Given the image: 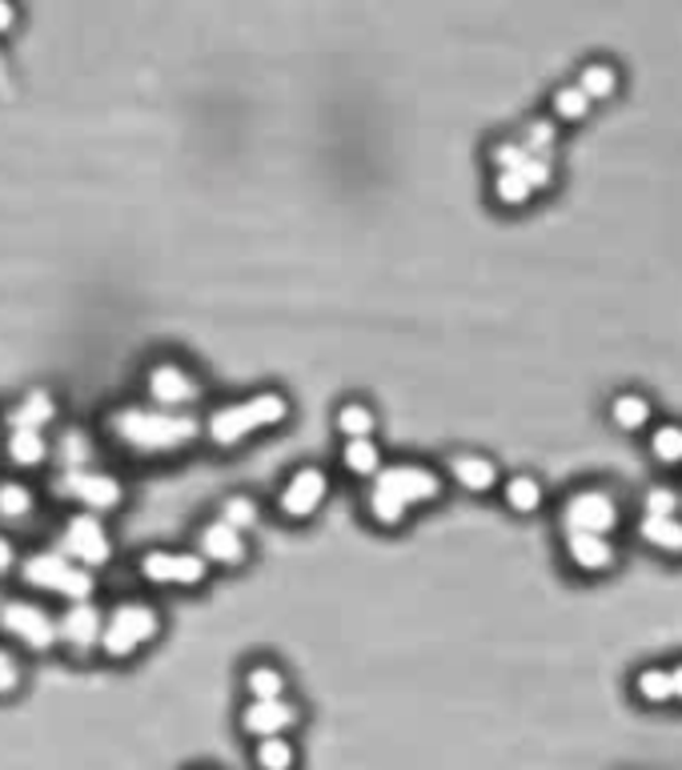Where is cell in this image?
Wrapping results in <instances>:
<instances>
[{
	"mask_svg": "<svg viewBox=\"0 0 682 770\" xmlns=\"http://www.w3.org/2000/svg\"><path fill=\"white\" fill-rule=\"evenodd\" d=\"M109 433L121 445H133L141 454H173L181 445H189L201 433L197 418L189 414H173V409H154V406H121L109 414Z\"/></svg>",
	"mask_w": 682,
	"mask_h": 770,
	"instance_id": "6da1fadb",
	"label": "cell"
},
{
	"mask_svg": "<svg viewBox=\"0 0 682 770\" xmlns=\"http://www.w3.org/2000/svg\"><path fill=\"white\" fill-rule=\"evenodd\" d=\"M442 494V478L418 462H394L374 474V486L365 494V510L377 525H401L410 506L434 502Z\"/></svg>",
	"mask_w": 682,
	"mask_h": 770,
	"instance_id": "7a4b0ae2",
	"label": "cell"
},
{
	"mask_svg": "<svg viewBox=\"0 0 682 770\" xmlns=\"http://www.w3.org/2000/svg\"><path fill=\"white\" fill-rule=\"evenodd\" d=\"M289 418V401L277 389H261L253 397H241V401H229V406H217L205 418V433H209L213 445L221 450H234L237 442H246L249 433L273 430Z\"/></svg>",
	"mask_w": 682,
	"mask_h": 770,
	"instance_id": "3957f363",
	"label": "cell"
},
{
	"mask_svg": "<svg viewBox=\"0 0 682 770\" xmlns=\"http://www.w3.org/2000/svg\"><path fill=\"white\" fill-rule=\"evenodd\" d=\"M21 578L36 590H53V595L69 598V602H89L93 595V574L69 562L60 550H41V554H29L21 562Z\"/></svg>",
	"mask_w": 682,
	"mask_h": 770,
	"instance_id": "277c9868",
	"label": "cell"
},
{
	"mask_svg": "<svg viewBox=\"0 0 682 770\" xmlns=\"http://www.w3.org/2000/svg\"><path fill=\"white\" fill-rule=\"evenodd\" d=\"M157 634V610L141 598H129V602H117L109 610L105 626H101V654L105 658H129L145 646V642Z\"/></svg>",
	"mask_w": 682,
	"mask_h": 770,
	"instance_id": "5b68a950",
	"label": "cell"
},
{
	"mask_svg": "<svg viewBox=\"0 0 682 770\" xmlns=\"http://www.w3.org/2000/svg\"><path fill=\"white\" fill-rule=\"evenodd\" d=\"M60 554L77 566H105L113 558V537H109L105 522L96 513H72L60 534Z\"/></svg>",
	"mask_w": 682,
	"mask_h": 770,
	"instance_id": "8992f818",
	"label": "cell"
},
{
	"mask_svg": "<svg viewBox=\"0 0 682 770\" xmlns=\"http://www.w3.org/2000/svg\"><path fill=\"white\" fill-rule=\"evenodd\" d=\"M141 574L157 586H201L209 578V562L189 550H145Z\"/></svg>",
	"mask_w": 682,
	"mask_h": 770,
	"instance_id": "52a82bcc",
	"label": "cell"
},
{
	"mask_svg": "<svg viewBox=\"0 0 682 770\" xmlns=\"http://www.w3.org/2000/svg\"><path fill=\"white\" fill-rule=\"evenodd\" d=\"M60 490L77 498L89 513H105V510H117L125 490H121V482L105 469H65V478H60Z\"/></svg>",
	"mask_w": 682,
	"mask_h": 770,
	"instance_id": "ba28073f",
	"label": "cell"
},
{
	"mask_svg": "<svg viewBox=\"0 0 682 770\" xmlns=\"http://www.w3.org/2000/svg\"><path fill=\"white\" fill-rule=\"evenodd\" d=\"M0 626H4L12 638H21L24 646H33V650H53V646H57V622L48 619L41 607L24 602V598L4 602V610H0Z\"/></svg>",
	"mask_w": 682,
	"mask_h": 770,
	"instance_id": "9c48e42d",
	"label": "cell"
},
{
	"mask_svg": "<svg viewBox=\"0 0 682 770\" xmlns=\"http://www.w3.org/2000/svg\"><path fill=\"white\" fill-rule=\"evenodd\" d=\"M326 490H330V478H326V469L321 466H302L289 474V482H285L282 498H277V506H282L285 518H309V513L318 510L321 502H326Z\"/></svg>",
	"mask_w": 682,
	"mask_h": 770,
	"instance_id": "30bf717a",
	"label": "cell"
},
{
	"mask_svg": "<svg viewBox=\"0 0 682 770\" xmlns=\"http://www.w3.org/2000/svg\"><path fill=\"white\" fill-rule=\"evenodd\" d=\"M614 522H618V510H614L611 498L599 490L575 494L562 510V525L570 530V534H599L602 537Z\"/></svg>",
	"mask_w": 682,
	"mask_h": 770,
	"instance_id": "8fae6325",
	"label": "cell"
},
{
	"mask_svg": "<svg viewBox=\"0 0 682 770\" xmlns=\"http://www.w3.org/2000/svg\"><path fill=\"white\" fill-rule=\"evenodd\" d=\"M297 706L285 699H270V702H253L249 699V706L241 711V731H246L249 738H282L285 731H294L297 726Z\"/></svg>",
	"mask_w": 682,
	"mask_h": 770,
	"instance_id": "7c38bea8",
	"label": "cell"
},
{
	"mask_svg": "<svg viewBox=\"0 0 682 770\" xmlns=\"http://www.w3.org/2000/svg\"><path fill=\"white\" fill-rule=\"evenodd\" d=\"M145 385H149L154 401H161V409L189 406V401L201 394L197 377L189 374V370H181L177 362H157L154 370H149V377H145Z\"/></svg>",
	"mask_w": 682,
	"mask_h": 770,
	"instance_id": "4fadbf2b",
	"label": "cell"
},
{
	"mask_svg": "<svg viewBox=\"0 0 682 770\" xmlns=\"http://www.w3.org/2000/svg\"><path fill=\"white\" fill-rule=\"evenodd\" d=\"M101 610L93 607V602H69V610L60 614L57 622V638L65 642V646H72L77 654L93 650V646H101Z\"/></svg>",
	"mask_w": 682,
	"mask_h": 770,
	"instance_id": "5bb4252c",
	"label": "cell"
},
{
	"mask_svg": "<svg viewBox=\"0 0 682 770\" xmlns=\"http://www.w3.org/2000/svg\"><path fill=\"white\" fill-rule=\"evenodd\" d=\"M197 554L205 562H217V566H241L246 562V537L237 534L234 525H225L221 518L217 522H209V525H201V534H197Z\"/></svg>",
	"mask_w": 682,
	"mask_h": 770,
	"instance_id": "9a60e30c",
	"label": "cell"
},
{
	"mask_svg": "<svg viewBox=\"0 0 682 770\" xmlns=\"http://www.w3.org/2000/svg\"><path fill=\"white\" fill-rule=\"evenodd\" d=\"M53 418H57V401H53L48 389H29V394H24L21 401L4 414L9 430H36V433L45 430Z\"/></svg>",
	"mask_w": 682,
	"mask_h": 770,
	"instance_id": "2e32d148",
	"label": "cell"
},
{
	"mask_svg": "<svg viewBox=\"0 0 682 770\" xmlns=\"http://www.w3.org/2000/svg\"><path fill=\"white\" fill-rule=\"evenodd\" d=\"M450 469H454V478L466 486V490H490L498 482V469H495V462L490 457H478V454H462V457H454L450 462Z\"/></svg>",
	"mask_w": 682,
	"mask_h": 770,
	"instance_id": "e0dca14e",
	"label": "cell"
},
{
	"mask_svg": "<svg viewBox=\"0 0 682 770\" xmlns=\"http://www.w3.org/2000/svg\"><path fill=\"white\" fill-rule=\"evenodd\" d=\"M570 558H575L582 570H606L614 562V550H611V542L599 534H570Z\"/></svg>",
	"mask_w": 682,
	"mask_h": 770,
	"instance_id": "ac0fdd59",
	"label": "cell"
},
{
	"mask_svg": "<svg viewBox=\"0 0 682 770\" xmlns=\"http://www.w3.org/2000/svg\"><path fill=\"white\" fill-rule=\"evenodd\" d=\"M246 690L253 702H270V699H285V675L270 663H253L246 670Z\"/></svg>",
	"mask_w": 682,
	"mask_h": 770,
	"instance_id": "d6986e66",
	"label": "cell"
},
{
	"mask_svg": "<svg viewBox=\"0 0 682 770\" xmlns=\"http://www.w3.org/2000/svg\"><path fill=\"white\" fill-rule=\"evenodd\" d=\"M253 762H258V770H294L297 747L289 738H258L253 743Z\"/></svg>",
	"mask_w": 682,
	"mask_h": 770,
	"instance_id": "ffe728a7",
	"label": "cell"
},
{
	"mask_svg": "<svg viewBox=\"0 0 682 770\" xmlns=\"http://www.w3.org/2000/svg\"><path fill=\"white\" fill-rule=\"evenodd\" d=\"M341 462H345V469L357 474V478H374L377 469H382V450H377L370 438H350L345 450H341Z\"/></svg>",
	"mask_w": 682,
	"mask_h": 770,
	"instance_id": "44dd1931",
	"label": "cell"
},
{
	"mask_svg": "<svg viewBox=\"0 0 682 770\" xmlns=\"http://www.w3.org/2000/svg\"><path fill=\"white\" fill-rule=\"evenodd\" d=\"M9 457L16 466H41L48 457V442L45 433L36 430H12L9 433Z\"/></svg>",
	"mask_w": 682,
	"mask_h": 770,
	"instance_id": "7402d4cb",
	"label": "cell"
},
{
	"mask_svg": "<svg viewBox=\"0 0 682 770\" xmlns=\"http://www.w3.org/2000/svg\"><path fill=\"white\" fill-rule=\"evenodd\" d=\"M643 537H647L650 546H662V550H671V554H682V522L679 518H643Z\"/></svg>",
	"mask_w": 682,
	"mask_h": 770,
	"instance_id": "603a6c76",
	"label": "cell"
},
{
	"mask_svg": "<svg viewBox=\"0 0 682 770\" xmlns=\"http://www.w3.org/2000/svg\"><path fill=\"white\" fill-rule=\"evenodd\" d=\"M374 426H377V418L365 401H345V406L338 409V430L345 433V442H350V438H370Z\"/></svg>",
	"mask_w": 682,
	"mask_h": 770,
	"instance_id": "cb8c5ba5",
	"label": "cell"
},
{
	"mask_svg": "<svg viewBox=\"0 0 682 770\" xmlns=\"http://www.w3.org/2000/svg\"><path fill=\"white\" fill-rule=\"evenodd\" d=\"M221 522L234 525L237 534H241V530H249V525L258 522V502L246 498V494H229L221 502Z\"/></svg>",
	"mask_w": 682,
	"mask_h": 770,
	"instance_id": "d4e9b609",
	"label": "cell"
},
{
	"mask_svg": "<svg viewBox=\"0 0 682 770\" xmlns=\"http://www.w3.org/2000/svg\"><path fill=\"white\" fill-rule=\"evenodd\" d=\"M614 84H618V77H614L611 65H587V69H582V81H578V89H582V97H587V101H594V97H611Z\"/></svg>",
	"mask_w": 682,
	"mask_h": 770,
	"instance_id": "484cf974",
	"label": "cell"
},
{
	"mask_svg": "<svg viewBox=\"0 0 682 770\" xmlns=\"http://www.w3.org/2000/svg\"><path fill=\"white\" fill-rule=\"evenodd\" d=\"M647 418H650L647 397L626 394V397H618V401H614V421H618L623 430H643V426H647Z\"/></svg>",
	"mask_w": 682,
	"mask_h": 770,
	"instance_id": "4316f807",
	"label": "cell"
},
{
	"mask_svg": "<svg viewBox=\"0 0 682 770\" xmlns=\"http://www.w3.org/2000/svg\"><path fill=\"white\" fill-rule=\"evenodd\" d=\"M33 510V490L21 486V482H0V513L4 518H24V513Z\"/></svg>",
	"mask_w": 682,
	"mask_h": 770,
	"instance_id": "83f0119b",
	"label": "cell"
},
{
	"mask_svg": "<svg viewBox=\"0 0 682 770\" xmlns=\"http://www.w3.org/2000/svg\"><path fill=\"white\" fill-rule=\"evenodd\" d=\"M638 694L650 702H667L674 699L671 690V670H662V666H647L643 675H638Z\"/></svg>",
	"mask_w": 682,
	"mask_h": 770,
	"instance_id": "f1b7e54d",
	"label": "cell"
},
{
	"mask_svg": "<svg viewBox=\"0 0 682 770\" xmlns=\"http://www.w3.org/2000/svg\"><path fill=\"white\" fill-rule=\"evenodd\" d=\"M507 502L514 506V510H538L542 486L530 478V474H518V478L507 482Z\"/></svg>",
	"mask_w": 682,
	"mask_h": 770,
	"instance_id": "f546056e",
	"label": "cell"
},
{
	"mask_svg": "<svg viewBox=\"0 0 682 770\" xmlns=\"http://www.w3.org/2000/svg\"><path fill=\"white\" fill-rule=\"evenodd\" d=\"M587 109H590V101L582 97L578 84H566V89L554 93V113H558L562 121H582L587 117Z\"/></svg>",
	"mask_w": 682,
	"mask_h": 770,
	"instance_id": "4dcf8cb0",
	"label": "cell"
},
{
	"mask_svg": "<svg viewBox=\"0 0 682 770\" xmlns=\"http://www.w3.org/2000/svg\"><path fill=\"white\" fill-rule=\"evenodd\" d=\"M650 450H655V457H659V462H667V466L682 462V430H679V426H662V430H655V442H650Z\"/></svg>",
	"mask_w": 682,
	"mask_h": 770,
	"instance_id": "1f68e13d",
	"label": "cell"
},
{
	"mask_svg": "<svg viewBox=\"0 0 682 770\" xmlns=\"http://www.w3.org/2000/svg\"><path fill=\"white\" fill-rule=\"evenodd\" d=\"M495 197L502 201V205H526V201H530V185L518 173H498Z\"/></svg>",
	"mask_w": 682,
	"mask_h": 770,
	"instance_id": "d6a6232c",
	"label": "cell"
},
{
	"mask_svg": "<svg viewBox=\"0 0 682 770\" xmlns=\"http://www.w3.org/2000/svg\"><path fill=\"white\" fill-rule=\"evenodd\" d=\"M518 177H522V181H526L530 185V193H534V189H546L554 181V169H550V161H546V157H534V152H530L526 161H522V169H518Z\"/></svg>",
	"mask_w": 682,
	"mask_h": 770,
	"instance_id": "836d02e7",
	"label": "cell"
},
{
	"mask_svg": "<svg viewBox=\"0 0 682 770\" xmlns=\"http://www.w3.org/2000/svg\"><path fill=\"white\" fill-rule=\"evenodd\" d=\"M550 145H554V125H550V121H530V125H526V145H522V149L534 152V157H546Z\"/></svg>",
	"mask_w": 682,
	"mask_h": 770,
	"instance_id": "e575fe53",
	"label": "cell"
},
{
	"mask_svg": "<svg viewBox=\"0 0 682 770\" xmlns=\"http://www.w3.org/2000/svg\"><path fill=\"white\" fill-rule=\"evenodd\" d=\"M490 157H495L498 173H518L530 152L522 149V145H514V140H502V145H495V152H490Z\"/></svg>",
	"mask_w": 682,
	"mask_h": 770,
	"instance_id": "d590c367",
	"label": "cell"
},
{
	"mask_svg": "<svg viewBox=\"0 0 682 770\" xmlns=\"http://www.w3.org/2000/svg\"><path fill=\"white\" fill-rule=\"evenodd\" d=\"M89 442H84V433H65V442H60V457H65V466L69 469H84L89 462Z\"/></svg>",
	"mask_w": 682,
	"mask_h": 770,
	"instance_id": "8d00e7d4",
	"label": "cell"
},
{
	"mask_svg": "<svg viewBox=\"0 0 682 770\" xmlns=\"http://www.w3.org/2000/svg\"><path fill=\"white\" fill-rule=\"evenodd\" d=\"M21 663H16V654L4 650L0 646V694H16L21 690Z\"/></svg>",
	"mask_w": 682,
	"mask_h": 770,
	"instance_id": "74e56055",
	"label": "cell"
},
{
	"mask_svg": "<svg viewBox=\"0 0 682 770\" xmlns=\"http://www.w3.org/2000/svg\"><path fill=\"white\" fill-rule=\"evenodd\" d=\"M674 506H679V498H674V490H667V486H659V490L647 494V513H650V518H674Z\"/></svg>",
	"mask_w": 682,
	"mask_h": 770,
	"instance_id": "f35d334b",
	"label": "cell"
},
{
	"mask_svg": "<svg viewBox=\"0 0 682 770\" xmlns=\"http://www.w3.org/2000/svg\"><path fill=\"white\" fill-rule=\"evenodd\" d=\"M12 562H16V546H12V537L0 534V574L9 570Z\"/></svg>",
	"mask_w": 682,
	"mask_h": 770,
	"instance_id": "ab89813d",
	"label": "cell"
},
{
	"mask_svg": "<svg viewBox=\"0 0 682 770\" xmlns=\"http://www.w3.org/2000/svg\"><path fill=\"white\" fill-rule=\"evenodd\" d=\"M12 21H16V9H12V4H4V0H0V33H9V29H12Z\"/></svg>",
	"mask_w": 682,
	"mask_h": 770,
	"instance_id": "60d3db41",
	"label": "cell"
},
{
	"mask_svg": "<svg viewBox=\"0 0 682 770\" xmlns=\"http://www.w3.org/2000/svg\"><path fill=\"white\" fill-rule=\"evenodd\" d=\"M671 690H674V699H682V666L671 670Z\"/></svg>",
	"mask_w": 682,
	"mask_h": 770,
	"instance_id": "b9f144b4",
	"label": "cell"
},
{
	"mask_svg": "<svg viewBox=\"0 0 682 770\" xmlns=\"http://www.w3.org/2000/svg\"><path fill=\"white\" fill-rule=\"evenodd\" d=\"M12 84H9V69H4V57H0V93H9Z\"/></svg>",
	"mask_w": 682,
	"mask_h": 770,
	"instance_id": "7bdbcfd3",
	"label": "cell"
}]
</instances>
